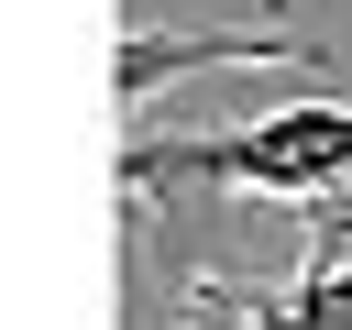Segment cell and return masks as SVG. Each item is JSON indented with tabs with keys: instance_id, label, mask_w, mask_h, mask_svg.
<instances>
[{
	"instance_id": "1",
	"label": "cell",
	"mask_w": 352,
	"mask_h": 330,
	"mask_svg": "<svg viewBox=\"0 0 352 330\" xmlns=\"http://www.w3.org/2000/svg\"><path fill=\"white\" fill-rule=\"evenodd\" d=\"M132 198H341L352 187V99H286L242 132H154V143H121L110 165Z\"/></svg>"
},
{
	"instance_id": "4",
	"label": "cell",
	"mask_w": 352,
	"mask_h": 330,
	"mask_svg": "<svg viewBox=\"0 0 352 330\" xmlns=\"http://www.w3.org/2000/svg\"><path fill=\"white\" fill-rule=\"evenodd\" d=\"M308 253H352V187L308 209Z\"/></svg>"
},
{
	"instance_id": "3",
	"label": "cell",
	"mask_w": 352,
	"mask_h": 330,
	"mask_svg": "<svg viewBox=\"0 0 352 330\" xmlns=\"http://www.w3.org/2000/svg\"><path fill=\"white\" fill-rule=\"evenodd\" d=\"M176 297H209V308H231V330H275V319H264V308H242L220 275H176ZM154 330H198V319H154Z\"/></svg>"
},
{
	"instance_id": "5",
	"label": "cell",
	"mask_w": 352,
	"mask_h": 330,
	"mask_svg": "<svg viewBox=\"0 0 352 330\" xmlns=\"http://www.w3.org/2000/svg\"><path fill=\"white\" fill-rule=\"evenodd\" d=\"M264 11H297V0H264Z\"/></svg>"
},
{
	"instance_id": "2",
	"label": "cell",
	"mask_w": 352,
	"mask_h": 330,
	"mask_svg": "<svg viewBox=\"0 0 352 330\" xmlns=\"http://www.w3.org/2000/svg\"><path fill=\"white\" fill-rule=\"evenodd\" d=\"M187 66H330V55L297 44L286 22H242V33H132L121 66H110V88H121V99H154V88L187 77Z\"/></svg>"
}]
</instances>
